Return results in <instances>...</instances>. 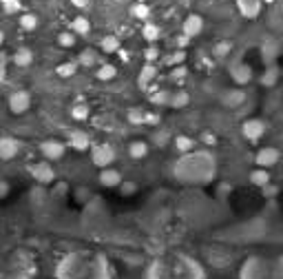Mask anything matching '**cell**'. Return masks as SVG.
<instances>
[{
    "label": "cell",
    "instance_id": "cell-37",
    "mask_svg": "<svg viewBox=\"0 0 283 279\" xmlns=\"http://www.w3.org/2000/svg\"><path fill=\"white\" fill-rule=\"evenodd\" d=\"M58 45L64 47V49L73 47V45H76V33H73V31H62V33H58Z\"/></svg>",
    "mask_w": 283,
    "mask_h": 279
},
{
    "label": "cell",
    "instance_id": "cell-17",
    "mask_svg": "<svg viewBox=\"0 0 283 279\" xmlns=\"http://www.w3.org/2000/svg\"><path fill=\"white\" fill-rule=\"evenodd\" d=\"M237 4H239V11L246 18H257L259 16V11H261L259 0H237Z\"/></svg>",
    "mask_w": 283,
    "mask_h": 279
},
{
    "label": "cell",
    "instance_id": "cell-32",
    "mask_svg": "<svg viewBox=\"0 0 283 279\" xmlns=\"http://www.w3.org/2000/svg\"><path fill=\"white\" fill-rule=\"evenodd\" d=\"M188 102H190V95H188L186 91H177L175 95H171V106L173 109H182V106H186Z\"/></svg>",
    "mask_w": 283,
    "mask_h": 279
},
{
    "label": "cell",
    "instance_id": "cell-15",
    "mask_svg": "<svg viewBox=\"0 0 283 279\" xmlns=\"http://www.w3.org/2000/svg\"><path fill=\"white\" fill-rule=\"evenodd\" d=\"M18 151H20V144L13 138H0V160H13Z\"/></svg>",
    "mask_w": 283,
    "mask_h": 279
},
{
    "label": "cell",
    "instance_id": "cell-12",
    "mask_svg": "<svg viewBox=\"0 0 283 279\" xmlns=\"http://www.w3.org/2000/svg\"><path fill=\"white\" fill-rule=\"evenodd\" d=\"M40 151L47 160H60L64 155V144L58 140H47L40 144Z\"/></svg>",
    "mask_w": 283,
    "mask_h": 279
},
{
    "label": "cell",
    "instance_id": "cell-29",
    "mask_svg": "<svg viewBox=\"0 0 283 279\" xmlns=\"http://www.w3.org/2000/svg\"><path fill=\"white\" fill-rule=\"evenodd\" d=\"M20 29L22 31H36L38 29V18L33 13H22L20 16Z\"/></svg>",
    "mask_w": 283,
    "mask_h": 279
},
{
    "label": "cell",
    "instance_id": "cell-36",
    "mask_svg": "<svg viewBox=\"0 0 283 279\" xmlns=\"http://www.w3.org/2000/svg\"><path fill=\"white\" fill-rule=\"evenodd\" d=\"M155 76H157V69L146 62V65L142 67V71H140V85H148V82H151Z\"/></svg>",
    "mask_w": 283,
    "mask_h": 279
},
{
    "label": "cell",
    "instance_id": "cell-20",
    "mask_svg": "<svg viewBox=\"0 0 283 279\" xmlns=\"http://www.w3.org/2000/svg\"><path fill=\"white\" fill-rule=\"evenodd\" d=\"M97 80H102V82H108V80H115V76H117V67L115 65H111V62H102L100 67H97Z\"/></svg>",
    "mask_w": 283,
    "mask_h": 279
},
{
    "label": "cell",
    "instance_id": "cell-48",
    "mask_svg": "<svg viewBox=\"0 0 283 279\" xmlns=\"http://www.w3.org/2000/svg\"><path fill=\"white\" fill-rule=\"evenodd\" d=\"M7 195H9V184L0 180V199H2V197H7Z\"/></svg>",
    "mask_w": 283,
    "mask_h": 279
},
{
    "label": "cell",
    "instance_id": "cell-50",
    "mask_svg": "<svg viewBox=\"0 0 283 279\" xmlns=\"http://www.w3.org/2000/svg\"><path fill=\"white\" fill-rule=\"evenodd\" d=\"M71 4L73 7H78V9H84L87 7V0H71Z\"/></svg>",
    "mask_w": 283,
    "mask_h": 279
},
{
    "label": "cell",
    "instance_id": "cell-25",
    "mask_svg": "<svg viewBox=\"0 0 283 279\" xmlns=\"http://www.w3.org/2000/svg\"><path fill=\"white\" fill-rule=\"evenodd\" d=\"M71 29H73V33H80V36H87L89 31H91V22L87 20L84 16H78V18H73V22H71Z\"/></svg>",
    "mask_w": 283,
    "mask_h": 279
},
{
    "label": "cell",
    "instance_id": "cell-51",
    "mask_svg": "<svg viewBox=\"0 0 283 279\" xmlns=\"http://www.w3.org/2000/svg\"><path fill=\"white\" fill-rule=\"evenodd\" d=\"M2 42H4V33L0 31V47H2Z\"/></svg>",
    "mask_w": 283,
    "mask_h": 279
},
{
    "label": "cell",
    "instance_id": "cell-43",
    "mask_svg": "<svg viewBox=\"0 0 283 279\" xmlns=\"http://www.w3.org/2000/svg\"><path fill=\"white\" fill-rule=\"evenodd\" d=\"M186 76H188L186 67H175V69L171 71V80H177V82H182V78H186Z\"/></svg>",
    "mask_w": 283,
    "mask_h": 279
},
{
    "label": "cell",
    "instance_id": "cell-11",
    "mask_svg": "<svg viewBox=\"0 0 283 279\" xmlns=\"http://www.w3.org/2000/svg\"><path fill=\"white\" fill-rule=\"evenodd\" d=\"M281 153L277 149H272V146H266V149H261L259 153L255 155V162L259 169H268V166H275L277 162H279Z\"/></svg>",
    "mask_w": 283,
    "mask_h": 279
},
{
    "label": "cell",
    "instance_id": "cell-30",
    "mask_svg": "<svg viewBox=\"0 0 283 279\" xmlns=\"http://www.w3.org/2000/svg\"><path fill=\"white\" fill-rule=\"evenodd\" d=\"M142 36H144V40H148V42H155L157 38H160V27H157V24H153V22L144 24V29H142Z\"/></svg>",
    "mask_w": 283,
    "mask_h": 279
},
{
    "label": "cell",
    "instance_id": "cell-24",
    "mask_svg": "<svg viewBox=\"0 0 283 279\" xmlns=\"http://www.w3.org/2000/svg\"><path fill=\"white\" fill-rule=\"evenodd\" d=\"M100 47H102L104 53H117L120 51V38L117 36H104Z\"/></svg>",
    "mask_w": 283,
    "mask_h": 279
},
{
    "label": "cell",
    "instance_id": "cell-3",
    "mask_svg": "<svg viewBox=\"0 0 283 279\" xmlns=\"http://www.w3.org/2000/svg\"><path fill=\"white\" fill-rule=\"evenodd\" d=\"M36 259L22 248L0 253V279H33Z\"/></svg>",
    "mask_w": 283,
    "mask_h": 279
},
{
    "label": "cell",
    "instance_id": "cell-7",
    "mask_svg": "<svg viewBox=\"0 0 283 279\" xmlns=\"http://www.w3.org/2000/svg\"><path fill=\"white\" fill-rule=\"evenodd\" d=\"M29 106H31V95H29V91L18 89V91H13L11 95H9V111H11L13 115L27 113Z\"/></svg>",
    "mask_w": 283,
    "mask_h": 279
},
{
    "label": "cell",
    "instance_id": "cell-49",
    "mask_svg": "<svg viewBox=\"0 0 283 279\" xmlns=\"http://www.w3.org/2000/svg\"><path fill=\"white\" fill-rule=\"evenodd\" d=\"M4 78H7V67L4 62H0V82H4Z\"/></svg>",
    "mask_w": 283,
    "mask_h": 279
},
{
    "label": "cell",
    "instance_id": "cell-39",
    "mask_svg": "<svg viewBox=\"0 0 283 279\" xmlns=\"http://www.w3.org/2000/svg\"><path fill=\"white\" fill-rule=\"evenodd\" d=\"M71 117L73 120H87L89 117V106L87 104H76L71 109Z\"/></svg>",
    "mask_w": 283,
    "mask_h": 279
},
{
    "label": "cell",
    "instance_id": "cell-19",
    "mask_svg": "<svg viewBox=\"0 0 283 279\" xmlns=\"http://www.w3.org/2000/svg\"><path fill=\"white\" fill-rule=\"evenodd\" d=\"M277 53H279V47H277V42L272 40H266L261 47V56H263V62H266L268 67H272V62H275Z\"/></svg>",
    "mask_w": 283,
    "mask_h": 279
},
{
    "label": "cell",
    "instance_id": "cell-1",
    "mask_svg": "<svg viewBox=\"0 0 283 279\" xmlns=\"http://www.w3.org/2000/svg\"><path fill=\"white\" fill-rule=\"evenodd\" d=\"M56 279H113L111 262L104 253L73 251L56 264Z\"/></svg>",
    "mask_w": 283,
    "mask_h": 279
},
{
    "label": "cell",
    "instance_id": "cell-21",
    "mask_svg": "<svg viewBox=\"0 0 283 279\" xmlns=\"http://www.w3.org/2000/svg\"><path fill=\"white\" fill-rule=\"evenodd\" d=\"M250 184L263 188V186L270 184V173H268L266 169H255V171L250 173Z\"/></svg>",
    "mask_w": 283,
    "mask_h": 279
},
{
    "label": "cell",
    "instance_id": "cell-33",
    "mask_svg": "<svg viewBox=\"0 0 283 279\" xmlns=\"http://www.w3.org/2000/svg\"><path fill=\"white\" fill-rule=\"evenodd\" d=\"M151 104H157V106H166V104H171V93H166V91H155V93H151Z\"/></svg>",
    "mask_w": 283,
    "mask_h": 279
},
{
    "label": "cell",
    "instance_id": "cell-26",
    "mask_svg": "<svg viewBox=\"0 0 283 279\" xmlns=\"http://www.w3.org/2000/svg\"><path fill=\"white\" fill-rule=\"evenodd\" d=\"M78 62H80L82 67H93L97 65V53L93 51V49H84V51H80V58H78Z\"/></svg>",
    "mask_w": 283,
    "mask_h": 279
},
{
    "label": "cell",
    "instance_id": "cell-6",
    "mask_svg": "<svg viewBox=\"0 0 283 279\" xmlns=\"http://www.w3.org/2000/svg\"><path fill=\"white\" fill-rule=\"evenodd\" d=\"M117 153L115 149H113L111 144H95L91 149V160L95 166H100V169H108L113 162H115Z\"/></svg>",
    "mask_w": 283,
    "mask_h": 279
},
{
    "label": "cell",
    "instance_id": "cell-8",
    "mask_svg": "<svg viewBox=\"0 0 283 279\" xmlns=\"http://www.w3.org/2000/svg\"><path fill=\"white\" fill-rule=\"evenodd\" d=\"M241 133L246 140L257 142V140L263 138V133H266V124H263L261 120H257V117H252V120H246L241 124Z\"/></svg>",
    "mask_w": 283,
    "mask_h": 279
},
{
    "label": "cell",
    "instance_id": "cell-9",
    "mask_svg": "<svg viewBox=\"0 0 283 279\" xmlns=\"http://www.w3.org/2000/svg\"><path fill=\"white\" fill-rule=\"evenodd\" d=\"M201 31H203V18L199 16V13H190V16H186V20H184V24H182L184 36L195 38V36H199Z\"/></svg>",
    "mask_w": 283,
    "mask_h": 279
},
{
    "label": "cell",
    "instance_id": "cell-28",
    "mask_svg": "<svg viewBox=\"0 0 283 279\" xmlns=\"http://www.w3.org/2000/svg\"><path fill=\"white\" fill-rule=\"evenodd\" d=\"M184 60H186V51H175V53H171V56L162 58V62L166 67H182Z\"/></svg>",
    "mask_w": 283,
    "mask_h": 279
},
{
    "label": "cell",
    "instance_id": "cell-38",
    "mask_svg": "<svg viewBox=\"0 0 283 279\" xmlns=\"http://www.w3.org/2000/svg\"><path fill=\"white\" fill-rule=\"evenodd\" d=\"M230 51H232V45L228 40H223V42H219V45H215V49H212V56H215V58H226Z\"/></svg>",
    "mask_w": 283,
    "mask_h": 279
},
{
    "label": "cell",
    "instance_id": "cell-18",
    "mask_svg": "<svg viewBox=\"0 0 283 279\" xmlns=\"http://www.w3.org/2000/svg\"><path fill=\"white\" fill-rule=\"evenodd\" d=\"M13 65L16 67H29L33 62V53H31V49H27V47H20L16 53H13Z\"/></svg>",
    "mask_w": 283,
    "mask_h": 279
},
{
    "label": "cell",
    "instance_id": "cell-31",
    "mask_svg": "<svg viewBox=\"0 0 283 279\" xmlns=\"http://www.w3.org/2000/svg\"><path fill=\"white\" fill-rule=\"evenodd\" d=\"M131 13H133V18H137V20H146V18L151 16V7L144 4V2H137L131 7Z\"/></svg>",
    "mask_w": 283,
    "mask_h": 279
},
{
    "label": "cell",
    "instance_id": "cell-16",
    "mask_svg": "<svg viewBox=\"0 0 283 279\" xmlns=\"http://www.w3.org/2000/svg\"><path fill=\"white\" fill-rule=\"evenodd\" d=\"M69 144L76 151H87L89 146H91V140H89V135L82 133V131H69Z\"/></svg>",
    "mask_w": 283,
    "mask_h": 279
},
{
    "label": "cell",
    "instance_id": "cell-23",
    "mask_svg": "<svg viewBox=\"0 0 283 279\" xmlns=\"http://www.w3.org/2000/svg\"><path fill=\"white\" fill-rule=\"evenodd\" d=\"M175 149L180 151V153H192V149H195V140L188 138V135H177L175 138Z\"/></svg>",
    "mask_w": 283,
    "mask_h": 279
},
{
    "label": "cell",
    "instance_id": "cell-45",
    "mask_svg": "<svg viewBox=\"0 0 283 279\" xmlns=\"http://www.w3.org/2000/svg\"><path fill=\"white\" fill-rule=\"evenodd\" d=\"M277 195H279V188H277V186H263V197H268V199H272V197H277Z\"/></svg>",
    "mask_w": 283,
    "mask_h": 279
},
{
    "label": "cell",
    "instance_id": "cell-10",
    "mask_svg": "<svg viewBox=\"0 0 283 279\" xmlns=\"http://www.w3.org/2000/svg\"><path fill=\"white\" fill-rule=\"evenodd\" d=\"M31 175H33V180L40 182V184H51L53 180H56V171H53L51 164H47V162L33 164L31 166Z\"/></svg>",
    "mask_w": 283,
    "mask_h": 279
},
{
    "label": "cell",
    "instance_id": "cell-13",
    "mask_svg": "<svg viewBox=\"0 0 283 279\" xmlns=\"http://www.w3.org/2000/svg\"><path fill=\"white\" fill-rule=\"evenodd\" d=\"M230 78L237 82V85H248L252 80V67L246 65V62H239L230 69Z\"/></svg>",
    "mask_w": 283,
    "mask_h": 279
},
{
    "label": "cell",
    "instance_id": "cell-27",
    "mask_svg": "<svg viewBox=\"0 0 283 279\" xmlns=\"http://www.w3.org/2000/svg\"><path fill=\"white\" fill-rule=\"evenodd\" d=\"M277 78H279V69L277 67H268L261 76V85L263 87H275L277 85Z\"/></svg>",
    "mask_w": 283,
    "mask_h": 279
},
{
    "label": "cell",
    "instance_id": "cell-4",
    "mask_svg": "<svg viewBox=\"0 0 283 279\" xmlns=\"http://www.w3.org/2000/svg\"><path fill=\"white\" fill-rule=\"evenodd\" d=\"M239 279H283V255H250L243 259Z\"/></svg>",
    "mask_w": 283,
    "mask_h": 279
},
{
    "label": "cell",
    "instance_id": "cell-44",
    "mask_svg": "<svg viewBox=\"0 0 283 279\" xmlns=\"http://www.w3.org/2000/svg\"><path fill=\"white\" fill-rule=\"evenodd\" d=\"M120 190H122V195H133L137 190V184L135 182H122L120 184Z\"/></svg>",
    "mask_w": 283,
    "mask_h": 279
},
{
    "label": "cell",
    "instance_id": "cell-47",
    "mask_svg": "<svg viewBox=\"0 0 283 279\" xmlns=\"http://www.w3.org/2000/svg\"><path fill=\"white\" fill-rule=\"evenodd\" d=\"M188 42H190V38H186V36H184V33H182V36L175 40V45H177V49H180V51H184V49L188 47Z\"/></svg>",
    "mask_w": 283,
    "mask_h": 279
},
{
    "label": "cell",
    "instance_id": "cell-2",
    "mask_svg": "<svg viewBox=\"0 0 283 279\" xmlns=\"http://www.w3.org/2000/svg\"><path fill=\"white\" fill-rule=\"evenodd\" d=\"M144 279H208V275L197 257L186 253H164L146 266Z\"/></svg>",
    "mask_w": 283,
    "mask_h": 279
},
{
    "label": "cell",
    "instance_id": "cell-42",
    "mask_svg": "<svg viewBox=\"0 0 283 279\" xmlns=\"http://www.w3.org/2000/svg\"><path fill=\"white\" fill-rule=\"evenodd\" d=\"M157 58H160V51H157L155 47H148L146 51H144V60H146L148 65H153V62H155Z\"/></svg>",
    "mask_w": 283,
    "mask_h": 279
},
{
    "label": "cell",
    "instance_id": "cell-14",
    "mask_svg": "<svg viewBox=\"0 0 283 279\" xmlns=\"http://www.w3.org/2000/svg\"><path fill=\"white\" fill-rule=\"evenodd\" d=\"M100 184L102 186H106V188H115V186H120L122 184V173L117 169H102V173H100Z\"/></svg>",
    "mask_w": 283,
    "mask_h": 279
},
{
    "label": "cell",
    "instance_id": "cell-34",
    "mask_svg": "<svg viewBox=\"0 0 283 279\" xmlns=\"http://www.w3.org/2000/svg\"><path fill=\"white\" fill-rule=\"evenodd\" d=\"M243 97H246V93H243V91H228L226 97H223V104L237 106V104H241V102H243Z\"/></svg>",
    "mask_w": 283,
    "mask_h": 279
},
{
    "label": "cell",
    "instance_id": "cell-5",
    "mask_svg": "<svg viewBox=\"0 0 283 279\" xmlns=\"http://www.w3.org/2000/svg\"><path fill=\"white\" fill-rule=\"evenodd\" d=\"M215 162L208 153H186L177 162V178L182 182H206L212 178Z\"/></svg>",
    "mask_w": 283,
    "mask_h": 279
},
{
    "label": "cell",
    "instance_id": "cell-35",
    "mask_svg": "<svg viewBox=\"0 0 283 279\" xmlns=\"http://www.w3.org/2000/svg\"><path fill=\"white\" fill-rule=\"evenodd\" d=\"M76 71H78V65H76V62H62V65L56 67V73H58L60 78H71Z\"/></svg>",
    "mask_w": 283,
    "mask_h": 279
},
{
    "label": "cell",
    "instance_id": "cell-46",
    "mask_svg": "<svg viewBox=\"0 0 283 279\" xmlns=\"http://www.w3.org/2000/svg\"><path fill=\"white\" fill-rule=\"evenodd\" d=\"M160 122H162V117L157 113H146L144 115V124H160Z\"/></svg>",
    "mask_w": 283,
    "mask_h": 279
},
{
    "label": "cell",
    "instance_id": "cell-40",
    "mask_svg": "<svg viewBox=\"0 0 283 279\" xmlns=\"http://www.w3.org/2000/svg\"><path fill=\"white\" fill-rule=\"evenodd\" d=\"M2 9L4 13H18L22 9V2L20 0H2Z\"/></svg>",
    "mask_w": 283,
    "mask_h": 279
},
{
    "label": "cell",
    "instance_id": "cell-22",
    "mask_svg": "<svg viewBox=\"0 0 283 279\" xmlns=\"http://www.w3.org/2000/svg\"><path fill=\"white\" fill-rule=\"evenodd\" d=\"M146 153H148V144H146V142H142V140L131 142V146H128V155H131L133 160L146 158Z\"/></svg>",
    "mask_w": 283,
    "mask_h": 279
},
{
    "label": "cell",
    "instance_id": "cell-41",
    "mask_svg": "<svg viewBox=\"0 0 283 279\" xmlns=\"http://www.w3.org/2000/svg\"><path fill=\"white\" fill-rule=\"evenodd\" d=\"M144 111H140V109H131L128 111V122L131 124H144Z\"/></svg>",
    "mask_w": 283,
    "mask_h": 279
}]
</instances>
